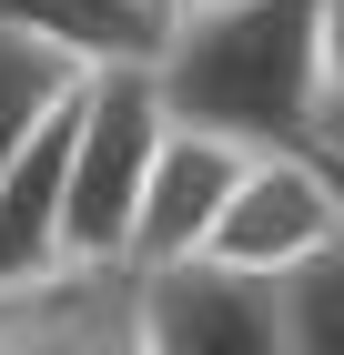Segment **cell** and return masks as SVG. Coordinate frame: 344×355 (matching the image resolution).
Listing matches in <instances>:
<instances>
[{"label":"cell","instance_id":"obj_1","mask_svg":"<svg viewBox=\"0 0 344 355\" xmlns=\"http://www.w3.org/2000/svg\"><path fill=\"white\" fill-rule=\"evenodd\" d=\"M324 0H243V10H203V21L162 31L152 92L183 132L243 142V153H284L314 132L324 112Z\"/></svg>","mask_w":344,"mask_h":355},{"label":"cell","instance_id":"obj_12","mask_svg":"<svg viewBox=\"0 0 344 355\" xmlns=\"http://www.w3.org/2000/svg\"><path fill=\"white\" fill-rule=\"evenodd\" d=\"M172 21H203V10H243V0H162Z\"/></svg>","mask_w":344,"mask_h":355},{"label":"cell","instance_id":"obj_3","mask_svg":"<svg viewBox=\"0 0 344 355\" xmlns=\"http://www.w3.org/2000/svg\"><path fill=\"white\" fill-rule=\"evenodd\" d=\"M344 234V193L324 183V163L304 153V142H284V153H243L233 193H223V223H212V264L233 274H293L304 254H324Z\"/></svg>","mask_w":344,"mask_h":355},{"label":"cell","instance_id":"obj_4","mask_svg":"<svg viewBox=\"0 0 344 355\" xmlns=\"http://www.w3.org/2000/svg\"><path fill=\"white\" fill-rule=\"evenodd\" d=\"M132 325H142V355H284L273 274H233L212 254L132 274Z\"/></svg>","mask_w":344,"mask_h":355},{"label":"cell","instance_id":"obj_10","mask_svg":"<svg viewBox=\"0 0 344 355\" xmlns=\"http://www.w3.org/2000/svg\"><path fill=\"white\" fill-rule=\"evenodd\" d=\"M71 82H81L71 61H51L41 41H21V31H0V163H10V153L71 102Z\"/></svg>","mask_w":344,"mask_h":355},{"label":"cell","instance_id":"obj_11","mask_svg":"<svg viewBox=\"0 0 344 355\" xmlns=\"http://www.w3.org/2000/svg\"><path fill=\"white\" fill-rule=\"evenodd\" d=\"M314 41H324V102H344V0L314 10Z\"/></svg>","mask_w":344,"mask_h":355},{"label":"cell","instance_id":"obj_9","mask_svg":"<svg viewBox=\"0 0 344 355\" xmlns=\"http://www.w3.org/2000/svg\"><path fill=\"white\" fill-rule=\"evenodd\" d=\"M273 304H284V355H344V234L273 274Z\"/></svg>","mask_w":344,"mask_h":355},{"label":"cell","instance_id":"obj_8","mask_svg":"<svg viewBox=\"0 0 344 355\" xmlns=\"http://www.w3.org/2000/svg\"><path fill=\"white\" fill-rule=\"evenodd\" d=\"M81 102V82H71ZM71 102L0 163V284H41L61 274V193H71Z\"/></svg>","mask_w":344,"mask_h":355},{"label":"cell","instance_id":"obj_7","mask_svg":"<svg viewBox=\"0 0 344 355\" xmlns=\"http://www.w3.org/2000/svg\"><path fill=\"white\" fill-rule=\"evenodd\" d=\"M0 31L41 41L51 61H71L91 82V71H152L172 10L162 0H0Z\"/></svg>","mask_w":344,"mask_h":355},{"label":"cell","instance_id":"obj_6","mask_svg":"<svg viewBox=\"0 0 344 355\" xmlns=\"http://www.w3.org/2000/svg\"><path fill=\"white\" fill-rule=\"evenodd\" d=\"M0 355H142L132 274L61 264L41 284H0Z\"/></svg>","mask_w":344,"mask_h":355},{"label":"cell","instance_id":"obj_5","mask_svg":"<svg viewBox=\"0 0 344 355\" xmlns=\"http://www.w3.org/2000/svg\"><path fill=\"white\" fill-rule=\"evenodd\" d=\"M243 173V142H212V132H162L152 153V183H142V214H132V254L122 274H162V264H192L223 223V193Z\"/></svg>","mask_w":344,"mask_h":355},{"label":"cell","instance_id":"obj_2","mask_svg":"<svg viewBox=\"0 0 344 355\" xmlns=\"http://www.w3.org/2000/svg\"><path fill=\"white\" fill-rule=\"evenodd\" d=\"M162 132H172V112H162L152 71H91L81 82V102H71V193H61V264L122 274Z\"/></svg>","mask_w":344,"mask_h":355}]
</instances>
